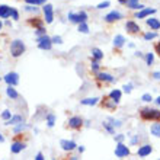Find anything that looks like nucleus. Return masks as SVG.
I'll use <instances>...</instances> for the list:
<instances>
[{
	"instance_id": "obj_1",
	"label": "nucleus",
	"mask_w": 160,
	"mask_h": 160,
	"mask_svg": "<svg viewBox=\"0 0 160 160\" xmlns=\"http://www.w3.org/2000/svg\"><path fill=\"white\" fill-rule=\"evenodd\" d=\"M138 115H140V119L141 121H154V122H160V111L159 109H154V108H141L138 111Z\"/></svg>"
},
{
	"instance_id": "obj_2",
	"label": "nucleus",
	"mask_w": 160,
	"mask_h": 160,
	"mask_svg": "<svg viewBox=\"0 0 160 160\" xmlns=\"http://www.w3.org/2000/svg\"><path fill=\"white\" fill-rule=\"evenodd\" d=\"M26 47L25 44H23V41H21V39H13L12 44H10V54H12V57H15V58H18V57H21L23 52H25Z\"/></svg>"
},
{
	"instance_id": "obj_3",
	"label": "nucleus",
	"mask_w": 160,
	"mask_h": 160,
	"mask_svg": "<svg viewBox=\"0 0 160 160\" xmlns=\"http://www.w3.org/2000/svg\"><path fill=\"white\" fill-rule=\"evenodd\" d=\"M68 128L73 131H80L82 128H83L84 125V121L82 117H79V115H73V117H70V119H68Z\"/></svg>"
},
{
	"instance_id": "obj_4",
	"label": "nucleus",
	"mask_w": 160,
	"mask_h": 160,
	"mask_svg": "<svg viewBox=\"0 0 160 160\" xmlns=\"http://www.w3.org/2000/svg\"><path fill=\"white\" fill-rule=\"evenodd\" d=\"M37 42H38V48L39 50H51V47H52V42H51V38L48 35H42V37H38L37 38Z\"/></svg>"
},
{
	"instance_id": "obj_5",
	"label": "nucleus",
	"mask_w": 160,
	"mask_h": 160,
	"mask_svg": "<svg viewBox=\"0 0 160 160\" xmlns=\"http://www.w3.org/2000/svg\"><path fill=\"white\" fill-rule=\"evenodd\" d=\"M96 80H98V84H99V86H101V83H115V77L105 72L96 73Z\"/></svg>"
},
{
	"instance_id": "obj_6",
	"label": "nucleus",
	"mask_w": 160,
	"mask_h": 160,
	"mask_svg": "<svg viewBox=\"0 0 160 160\" xmlns=\"http://www.w3.org/2000/svg\"><path fill=\"white\" fill-rule=\"evenodd\" d=\"M99 103H101V106L103 108V109H108V111H111V112H114V111L117 109V103H115L108 95L102 98L101 101H99Z\"/></svg>"
},
{
	"instance_id": "obj_7",
	"label": "nucleus",
	"mask_w": 160,
	"mask_h": 160,
	"mask_svg": "<svg viewBox=\"0 0 160 160\" xmlns=\"http://www.w3.org/2000/svg\"><path fill=\"white\" fill-rule=\"evenodd\" d=\"M42 12H44L47 23H52V21H54V8H52V4L45 3L44 8H42Z\"/></svg>"
},
{
	"instance_id": "obj_8",
	"label": "nucleus",
	"mask_w": 160,
	"mask_h": 160,
	"mask_svg": "<svg viewBox=\"0 0 160 160\" xmlns=\"http://www.w3.org/2000/svg\"><path fill=\"white\" fill-rule=\"evenodd\" d=\"M130 148L127 147L124 143H118L117 147H115V156L119 157V159H124V157H128L130 156Z\"/></svg>"
},
{
	"instance_id": "obj_9",
	"label": "nucleus",
	"mask_w": 160,
	"mask_h": 160,
	"mask_svg": "<svg viewBox=\"0 0 160 160\" xmlns=\"http://www.w3.org/2000/svg\"><path fill=\"white\" fill-rule=\"evenodd\" d=\"M3 80L8 83V86H13V88H15V86L19 83V74L15 72H10L3 77Z\"/></svg>"
},
{
	"instance_id": "obj_10",
	"label": "nucleus",
	"mask_w": 160,
	"mask_h": 160,
	"mask_svg": "<svg viewBox=\"0 0 160 160\" xmlns=\"http://www.w3.org/2000/svg\"><path fill=\"white\" fill-rule=\"evenodd\" d=\"M60 147L63 148L64 152H68V153H72L74 148L77 147V144L73 141V140H61L60 141Z\"/></svg>"
},
{
	"instance_id": "obj_11",
	"label": "nucleus",
	"mask_w": 160,
	"mask_h": 160,
	"mask_svg": "<svg viewBox=\"0 0 160 160\" xmlns=\"http://www.w3.org/2000/svg\"><path fill=\"white\" fill-rule=\"evenodd\" d=\"M103 19H105V22H108V23H112V22H118L119 19H122V13L118 12V10H112V12L108 13V15H106Z\"/></svg>"
},
{
	"instance_id": "obj_12",
	"label": "nucleus",
	"mask_w": 160,
	"mask_h": 160,
	"mask_svg": "<svg viewBox=\"0 0 160 160\" xmlns=\"http://www.w3.org/2000/svg\"><path fill=\"white\" fill-rule=\"evenodd\" d=\"M26 148V141H13L12 146H10V152L13 154H18V153L23 152Z\"/></svg>"
},
{
	"instance_id": "obj_13",
	"label": "nucleus",
	"mask_w": 160,
	"mask_h": 160,
	"mask_svg": "<svg viewBox=\"0 0 160 160\" xmlns=\"http://www.w3.org/2000/svg\"><path fill=\"white\" fill-rule=\"evenodd\" d=\"M152 152H153L152 144H143V146H140V147H138L137 156H140V157H147V156H150V153H152Z\"/></svg>"
},
{
	"instance_id": "obj_14",
	"label": "nucleus",
	"mask_w": 160,
	"mask_h": 160,
	"mask_svg": "<svg viewBox=\"0 0 160 160\" xmlns=\"http://www.w3.org/2000/svg\"><path fill=\"white\" fill-rule=\"evenodd\" d=\"M125 29L128 31V32H130L131 35L138 34L140 31H141V29H140V26L137 25V23H135L134 21H128V22H127V23H125Z\"/></svg>"
},
{
	"instance_id": "obj_15",
	"label": "nucleus",
	"mask_w": 160,
	"mask_h": 160,
	"mask_svg": "<svg viewBox=\"0 0 160 160\" xmlns=\"http://www.w3.org/2000/svg\"><path fill=\"white\" fill-rule=\"evenodd\" d=\"M153 13H156V9H143V10H140V12H137V15H135V18L137 19H144V18L150 16V15H153Z\"/></svg>"
},
{
	"instance_id": "obj_16",
	"label": "nucleus",
	"mask_w": 160,
	"mask_h": 160,
	"mask_svg": "<svg viewBox=\"0 0 160 160\" xmlns=\"http://www.w3.org/2000/svg\"><path fill=\"white\" fill-rule=\"evenodd\" d=\"M12 13V8L8 4H0V18L2 19H8Z\"/></svg>"
},
{
	"instance_id": "obj_17",
	"label": "nucleus",
	"mask_w": 160,
	"mask_h": 160,
	"mask_svg": "<svg viewBox=\"0 0 160 160\" xmlns=\"http://www.w3.org/2000/svg\"><path fill=\"white\" fill-rule=\"evenodd\" d=\"M108 96H109L111 99H112V101H114L115 103L118 105V103H119V101H121L122 92H121V90H119V89H114V90H111V92H109V95H108Z\"/></svg>"
},
{
	"instance_id": "obj_18",
	"label": "nucleus",
	"mask_w": 160,
	"mask_h": 160,
	"mask_svg": "<svg viewBox=\"0 0 160 160\" xmlns=\"http://www.w3.org/2000/svg\"><path fill=\"white\" fill-rule=\"evenodd\" d=\"M19 124H23V117L22 115H13L9 121H6L4 125H19Z\"/></svg>"
},
{
	"instance_id": "obj_19",
	"label": "nucleus",
	"mask_w": 160,
	"mask_h": 160,
	"mask_svg": "<svg viewBox=\"0 0 160 160\" xmlns=\"http://www.w3.org/2000/svg\"><path fill=\"white\" fill-rule=\"evenodd\" d=\"M28 23H29L31 26L37 28V29L44 28V19H41V18H31L29 21H28Z\"/></svg>"
},
{
	"instance_id": "obj_20",
	"label": "nucleus",
	"mask_w": 160,
	"mask_h": 160,
	"mask_svg": "<svg viewBox=\"0 0 160 160\" xmlns=\"http://www.w3.org/2000/svg\"><path fill=\"white\" fill-rule=\"evenodd\" d=\"M146 23H147L153 31L160 29V21L159 19H156V18H148V19H146Z\"/></svg>"
},
{
	"instance_id": "obj_21",
	"label": "nucleus",
	"mask_w": 160,
	"mask_h": 160,
	"mask_svg": "<svg viewBox=\"0 0 160 160\" xmlns=\"http://www.w3.org/2000/svg\"><path fill=\"white\" fill-rule=\"evenodd\" d=\"M99 101H101L99 98H86V99H82L80 103L86 106H93V105H96V103H99Z\"/></svg>"
},
{
	"instance_id": "obj_22",
	"label": "nucleus",
	"mask_w": 160,
	"mask_h": 160,
	"mask_svg": "<svg viewBox=\"0 0 160 160\" xmlns=\"http://www.w3.org/2000/svg\"><path fill=\"white\" fill-rule=\"evenodd\" d=\"M112 44H114L115 48H121V47L125 44V37H124V35H115Z\"/></svg>"
},
{
	"instance_id": "obj_23",
	"label": "nucleus",
	"mask_w": 160,
	"mask_h": 160,
	"mask_svg": "<svg viewBox=\"0 0 160 160\" xmlns=\"http://www.w3.org/2000/svg\"><path fill=\"white\" fill-rule=\"evenodd\" d=\"M102 58H103V51L101 48H92V60L101 61Z\"/></svg>"
},
{
	"instance_id": "obj_24",
	"label": "nucleus",
	"mask_w": 160,
	"mask_h": 160,
	"mask_svg": "<svg viewBox=\"0 0 160 160\" xmlns=\"http://www.w3.org/2000/svg\"><path fill=\"white\" fill-rule=\"evenodd\" d=\"M6 93H8V96L10 98V99H18V98H19V93L16 92V89L13 88V86H8Z\"/></svg>"
},
{
	"instance_id": "obj_25",
	"label": "nucleus",
	"mask_w": 160,
	"mask_h": 160,
	"mask_svg": "<svg viewBox=\"0 0 160 160\" xmlns=\"http://www.w3.org/2000/svg\"><path fill=\"white\" fill-rule=\"evenodd\" d=\"M67 18H68V21H70V22H73V23H77V25H79V23H80V18H79V13H74V12H68Z\"/></svg>"
},
{
	"instance_id": "obj_26",
	"label": "nucleus",
	"mask_w": 160,
	"mask_h": 160,
	"mask_svg": "<svg viewBox=\"0 0 160 160\" xmlns=\"http://www.w3.org/2000/svg\"><path fill=\"white\" fill-rule=\"evenodd\" d=\"M102 127H103V128H105V130L108 131L109 134H115V127L112 125L111 122H108V121H103V122H102Z\"/></svg>"
},
{
	"instance_id": "obj_27",
	"label": "nucleus",
	"mask_w": 160,
	"mask_h": 160,
	"mask_svg": "<svg viewBox=\"0 0 160 160\" xmlns=\"http://www.w3.org/2000/svg\"><path fill=\"white\" fill-rule=\"evenodd\" d=\"M150 131H152V134L154 135V137H160V122L153 124L152 128H150Z\"/></svg>"
},
{
	"instance_id": "obj_28",
	"label": "nucleus",
	"mask_w": 160,
	"mask_h": 160,
	"mask_svg": "<svg viewBox=\"0 0 160 160\" xmlns=\"http://www.w3.org/2000/svg\"><path fill=\"white\" fill-rule=\"evenodd\" d=\"M55 124V115L54 114H48L47 115V125L50 127V128H52Z\"/></svg>"
},
{
	"instance_id": "obj_29",
	"label": "nucleus",
	"mask_w": 160,
	"mask_h": 160,
	"mask_svg": "<svg viewBox=\"0 0 160 160\" xmlns=\"http://www.w3.org/2000/svg\"><path fill=\"white\" fill-rule=\"evenodd\" d=\"M144 58H146V63H147V66H152L153 61H154V54H153V52H147V54L144 55Z\"/></svg>"
},
{
	"instance_id": "obj_30",
	"label": "nucleus",
	"mask_w": 160,
	"mask_h": 160,
	"mask_svg": "<svg viewBox=\"0 0 160 160\" xmlns=\"http://www.w3.org/2000/svg\"><path fill=\"white\" fill-rule=\"evenodd\" d=\"M79 32H82V34H89V25L86 22L79 23Z\"/></svg>"
},
{
	"instance_id": "obj_31",
	"label": "nucleus",
	"mask_w": 160,
	"mask_h": 160,
	"mask_svg": "<svg viewBox=\"0 0 160 160\" xmlns=\"http://www.w3.org/2000/svg\"><path fill=\"white\" fill-rule=\"evenodd\" d=\"M12 117H13V115H12V112H10L9 109H6V111H3V112H2V119H4V121H9Z\"/></svg>"
},
{
	"instance_id": "obj_32",
	"label": "nucleus",
	"mask_w": 160,
	"mask_h": 160,
	"mask_svg": "<svg viewBox=\"0 0 160 160\" xmlns=\"http://www.w3.org/2000/svg\"><path fill=\"white\" fill-rule=\"evenodd\" d=\"M28 4H32V6H37V4H45L47 0H25Z\"/></svg>"
},
{
	"instance_id": "obj_33",
	"label": "nucleus",
	"mask_w": 160,
	"mask_h": 160,
	"mask_svg": "<svg viewBox=\"0 0 160 160\" xmlns=\"http://www.w3.org/2000/svg\"><path fill=\"white\" fill-rule=\"evenodd\" d=\"M90 67H92V70L95 73H99V68H101V66H99V61H96V60H92V64H90Z\"/></svg>"
},
{
	"instance_id": "obj_34",
	"label": "nucleus",
	"mask_w": 160,
	"mask_h": 160,
	"mask_svg": "<svg viewBox=\"0 0 160 160\" xmlns=\"http://www.w3.org/2000/svg\"><path fill=\"white\" fill-rule=\"evenodd\" d=\"M25 128H28V125H25V124H19L18 127H15L13 132H15V134H19V132H22V131L25 130Z\"/></svg>"
},
{
	"instance_id": "obj_35",
	"label": "nucleus",
	"mask_w": 160,
	"mask_h": 160,
	"mask_svg": "<svg viewBox=\"0 0 160 160\" xmlns=\"http://www.w3.org/2000/svg\"><path fill=\"white\" fill-rule=\"evenodd\" d=\"M157 37V34L156 32H146V34H144V39H146V41H150V39H154Z\"/></svg>"
},
{
	"instance_id": "obj_36",
	"label": "nucleus",
	"mask_w": 160,
	"mask_h": 160,
	"mask_svg": "<svg viewBox=\"0 0 160 160\" xmlns=\"http://www.w3.org/2000/svg\"><path fill=\"white\" fill-rule=\"evenodd\" d=\"M79 18H80V23H83V22L88 21V13L84 12V10H80V12H79Z\"/></svg>"
},
{
	"instance_id": "obj_37",
	"label": "nucleus",
	"mask_w": 160,
	"mask_h": 160,
	"mask_svg": "<svg viewBox=\"0 0 160 160\" xmlns=\"http://www.w3.org/2000/svg\"><path fill=\"white\" fill-rule=\"evenodd\" d=\"M51 42H52V44H63V38H61L60 35H54V37L51 38Z\"/></svg>"
},
{
	"instance_id": "obj_38",
	"label": "nucleus",
	"mask_w": 160,
	"mask_h": 160,
	"mask_svg": "<svg viewBox=\"0 0 160 160\" xmlns=\"http://www.w3.org/2000/svg\"><path fill=\"white\" fill-rule=\"evenodd\" d=\"M141 101H143V102H152L153 98H152V95H150V93H144L143 96H141Z\"/></svg>"
},
{
	"instance_id": "obj_39",
	"label": "nucleus",
	"mask_w": 160,
	"mask_h": 160,
	"mask_svg": "<svg viewBox=\"0 0 160 160\" xmlns=\"http://www.w3.org/2000/svg\"><path fill=\"white\" fill-rule=\"evenodd\" d=\"M111 6V2H108V0H106V2H102V3H99L96 6V9H105V8H109Z\"/></svg>"
},
{
	"instance_id": "obj_40",
	"label": "nucleus",
	"mask_w": 160,
	"mask_h": 160,
	"mask_svg": "<svg viewBox=\"0 0 160 160\" xmlns=\"http://www.w3.org/2000/svg\"><path fill=\"white\" fill-rule=\"evenodd\" d=\"M35 35H37V38H38V37H42V35H47L45 28H39V29H37L35 31Z\"/></svg>"
},
{
	"instance_id": "obj_41",
	"label": "nucleus",
	"mask_w": 160,
	"mask_h": 160,
	"mask_svg": "<svg viewBox=\"0 0 160 160\" xmlns=\"http://www.w3.org/2000/svg\"><path fill=\"white\" fill-rule=\"evenodd\" d=\"M10 16H12V19L18 21V19H19V12H18L16 9H13V8H12V13H10Z\"/></svg>"
},
{
	"instance_id": "obj_42",
	"label": "nucleus",
	"mask_w": 160,
	"mask_h": 160,
	"mask_svg": "<svg viewBox=\"0 0 160 160\" xmlns=\"http://www.w3.org/2000/svg\"><path fill=\"white\" fill-rule=\"evenodd\" d=\"M25 10H28V12H37V10H38V8H35V6H32V4H26Z\"/></svg>"
},
{
	"instance_id": "obj_43",
	"label": "nucleus",
	"mask_w": 160,
	"mask_h": 160,
	"mask_svg": "<svg viewBox=\"0 0 160 160\" xmlns=\"http://www.w3.org/2000/svg\"><path fill=\"white\" fill-rule=\"evenodd\" d=\"M124 92L125 93H131V90H132V84H124Z\"/></svg>"
},
{
	"instance_id": "obj_44",
	"label": "nucleus",
	"mask_w": 160,
	"mask_h": 160,
	"mask_svg": "<svg viewBox=\"0 0 160 160\" xmlns=\"http://www.w3.org/2000/svg\"><path fill=\"white\" fill-rule=\"evenodd\" d=\"M63 160H79V157H77V156H73L72 153H70V154H67V156L64 157Z\"/></svg>"
},
{
	"instance_id": "obj_45",
	"label": "nucleus",
	"mask_w": 160,
	"mask_h": 160,
	"mask_svg": "<svg viewBox=\"0 0 160 160\" xmlns=\"http://www.w3.org/2000/svg\"><path fill=\"white\" fill-rule=\"evenodd\" d=\"M124 138H125V137H124L122 134L115 135V141H117V143H122V141H124Z\"/></svg>"
},
{
	"instance_id": "obj_46",
	"label": "nucleus",
	"mask_w": 160,
	"mask_h": 160,
	"mask_svg": "<svg viewBox=\"0 0 160 160\" xmlns=\"http://www.w3.org/2000/svg\"><path fill=\"white\" fill-rule=\"evenodd\" d=\"M35 160H45V157H44L42 152H38V153H37V156H35Z\"/></svg>"
},
{
	"instance_id": "obj_47",
	"label": "nucleus",
	"mask_w": 160,
	"mask_h": 160,
	"mask_svg": "<svg viewBox=\"0 0 160 160\" xmlns=\"http://www.w3.org/2000/svg\"><path fill=\"white\" fill-rule=\"evenodd\" d=\"M137 3H138V0H127V6H128V8H130V6H131V4H137Z\"/></svg>"
},
{
	"instance_id": "obj_48",
	"label": "nucleus",
	"mask_w": 160,
	"mask_h": 160,
	"mask_svg": "<svg viewBox=\"0 0 160 160\" xmlns=\"http://www.w3.org/2000/svg\"><path fill=\"white\" fill-rule=\"evenodd\" d=\"M152 77H153V79H156V80H160V72L152 73Z\"/></svg>"
},
{
	"instance_id": "obj_49",
	"label": "nucleus",
	"mask_w": 160,
	"mask_h": 160,
	"mask_svg": "<svg viewBox=\"0 0 160 160\" xmlns=\"http://www.w3.org/2000/svg\"><path fill=\"white\" fill-rule=\"evenodd\" d=\"M138 135H135V137H132V138H131V144H137L138 143Z\"/></svg>"
},
{
	"instance_id": "obj_50",
	"label": "nucleus",
	"mask_w": 160,
	"mask_h": 160,
	"mask_svg": "<svg viewBox=\"0 0 160 160\" xmlns=\"http://www.w3.org/2000/svg\"><path fill=\"white\" fill-rule=\"evenodd\" d=\"M134 55H137V57H144V54L141 52V51H135L134 52Z\"/></svg>"
},
{
	"instance_id": "obj_51",
	"label": "nucleus",
	"mask_w": 160,
	"mask_h": 160,
	"mask_svg": "<svg viewBox=\"0 0 160 160\" xmlns=\"http://www.w3.org/2000/svg\"><path fill=\"white\" fill-rule=\"evenodd\" d=\"M154 48H156V52H157V54L160 55V42H159V44H157L156 47H154Z\"/></svg>"
},
{
	"instance_id": "obj_52",
	"label": "nucleus",
	"mask_w": 160,
	"mask_h": 160,
	"mask_svg": "<svg viewBox=\"0 0 160 160\" xmlns=\"http://www.w3.org/2000/svg\"><path fill=\"white\" fill-rule=\"evenodd\" d=\"M77 148H79V153H83L84 152V147H83V146H80V147H77Z\"/></svg>"
},
{
	"instance_id": "obj_53",
	"label": "nucleus",
	"mask_w": 160,
	"mask_h": 160,
	"mask_svg": "<svg viewBox=\"0 0 160 160\" xmlns=\"http://www.w3.org/2000/svg\"><path fill=\"white\" fill-rule=\"evenodd\" d=\"M3 141H4V137L2 135V132H0V143H3Z\"/></svg>"
},
{
	"instance_id": "obj_54",
	"label": "nucleus",
	"mask_w": 160,
	"mask_h": 160,
	"mask_svg": "<svg viewBox=\"0 0 160 160\" xmlns=\"http://www.w3.org/2000/svg\"><path fill=\"white\" fill-rule=\"evenodd\" d=\"M118 2H119L121 4H125V3H127V0H118Z\"/></svg>"
},
{
	"instance_id": "obj_55",
	"label": "nucleus",
	"mask_w": 160,
	"mask_h": 160,
	"mask_svg": "<svg viewBox=\"0 0 160 160\" xmlns=\"http://www.w3.org/2000/svg\"><path fill=\"white\" fill-rule=\"evenodd\" d=\"M156 103H157V105L160 106V96H159V98H157V99H156Z\"/></svg>"
},
{
	"instance_id": "obj_56",
	"label": "nucleus",
	"mask_w": 160,
	"mask_h": 160,
	"mask_svg": "<svg viewBox=\"0 0 160 160\" xmlns=\"http://www.w3.org/2000/svg\"><path fill=\"white\" fill-rule=\"evenodd\" d=\"M2 26H3V23H2V21H0V29H2Z\"/></svg>"
},
{
	"instance_id": "obj_57",
	"label": "nucleus",
	"mask_w": 160,
	"mask_h": 160,
	"mask_svg": "<svg viewBox=\"0 0 160 160\" xmlns=\"http://www.w3.org/2000/svg\"><path fill=\"white\" fill-rule=\"evenodd\" d=\"M0 79H2V77H0Z\"/></svg>"
}]
</instances>
